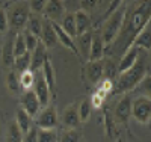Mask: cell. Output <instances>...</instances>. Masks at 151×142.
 <instances>
[{"label":"cell","mask_w":151,"mask_h":142,"mask_svg":"<svg viewBox=\"0 0 151 142\" xmlns=\"http://www.w3.org/2000/svg\"><path fill=\"white\" fill-rule=\"evenodd\" d=\"M85 80L89 86H97L103 80V61H95L91 62L88 61L85 63Z\"/></svg>","instance_id":"obj_7"},{"label":"cell","mask_w":151,"mask_h":142,"mask_svg":"<svg viewBox=\"0 0 151 142\" xmlns=\"http://www.w3.org/2000/svg\"><path fill=\"white\" fill-rule=\"evenodd\" d=\"M18 82H20V88H23L24 91H30L32 86L35 85V73H32L30 70L23 71L18 77Z\"/></svg>","instance_id":"obj_28"},{"label":"cell","mask_w":151,"mask_h":142,"mask_svg":"<svg viewBox=\"0 0 151 142\" xmlns=\"http://www.w3.org/2000/svg\"><path fill=\"white\" fill-rule=\"evenodd\" d=\"M132 117L136 123L148 125L151 120V100L148 95H139L132 100Z\"/></svg>","instance_id":"obj_5"},{"label":"cell","mask_w":151,"mask_h":142,"mask_svg":"<svg viewBox=\"0 0 151 142\" xmlns=\"http://www.w3.org/2000/svg\"><path fill=\"white\" fill-rule=\"evenodd\" d=\"M15 124L20 128V132L23 135H26L32 127V118L20 107V109H17V113H15Z\"/></svg>","instance_id":"obj_22"},{"label":"cell","mask_w":151,"mask_h":142,"mask_svg":"<svg viewBox=\"0 0 151 142\" xmlns=\"http://www.w3.org/2000/svg\"><path fill=\"white\" fill-rule=\"evenodd\" d=\"M58 125V110L55 106H47L35 117L36 128H56Z\"/></svg>","instance_id":"obj_6"},{"label":"cell","mask_w":151,"mask_h":142,"mask_svg":"<svg viewBox=\"0 0 151 142\" xmlns=\"http://www.w3.org/2000/svg\"><path fill=\"white\" fill-rule=\"evenodd\" d=\"M103 56H104V44L101 40V35H92V43H91L88 61H91V62L103 61Z\"/></svg>","instance_id":"obj_16"},{"label":"cell","mask_w":151,"mask_h":142,"mask_svg":"<svg viewBox=\"0 0 151 142\" xmlns=\"http://www.w3.org/2000/svg\"><path fill=\"white\" fill-rule=\"evenodd\" d=\"M74 20H76V33L82 35L86 30H89V24H91V18L88 15V12L79 9L74 12Z\"/></svg>","instance_id":"obj_19"},{"label":"cell","mask_w":151,"mask_h":142,"mask_svg":"<svg viewBox=\"0 0 151 142\" xmlns=\"http://www.w3.org/2000/svg\"><path fill=\"white\" fill-rule=\"evenodd\" d=\"M91 110H92V105H91L89 98H83L77 106V115H79L80 123H86L88 120H89Z\"/></svg>","instance_id":"obj_26"},{"label":"cell","mask_w":151,"mask_h":142,"mask_svg":"<svg viewBox=\"0 0 151 142\" xmlns=\"http://www.w3.org/2000/svg\"><path fill=\"white\" fill-rule=\"evenodd\" d=\"M30 15V9H29V3L24 2H18L9 9L8 14V27H11L14 32L21 30L23 27H26V23L29 20Z\"/></svg>","instance_id":"obj_4"},{"label":"cell","mask_w":151,"mask_h":142,"mask_svg":"<svg viewBox=\"0 0 151 142\" xmlns=\"http://www.w3.org/2000/svg\"><path fill=\"white\" fill-rule=\"evenodd\" d=\"M12 53H14V59L23 56L24 53H27L26 43H24V36L20 32L14 36V40H12Z\"/></svg>","instance_id":"obj_25"},{"label":"cell","mask_w":151,"mask_h":142,"mask_svg":"<svg viewBox=\"0 0 151 142\" xmlns=\"http://www.w3.org/2000/svg\"><path fill=\"white\" fill-rule=\"evenodd\" d=\"M42 79L45 82V85L50 89V94L55 95V88H56V77H55V68L52 65V61L47 56V59L44 61V65H42Z\"/></svg>","instance_id":"obj_17"},{"label":"cell","mask_w":151,"mask_h":142,"mask_svg":"<svg viewBox=\"0 0 151 142\" xmlns=\"http://www.w3.org/2000/svg\"><path fill=\"white\" fill-rule=\"evenodd\" d=\"M41 43L45 48H52L56 45V33L53 30V26L50 20H42V30H41Z\"/></svg>","instance_id":"obj_14"},{"label":"cell","mask_w":151,"mask_h":142,"mask_svg":"<svg viewBox=\"0 0 151 142\" xmlns=\"http://www.w3.org/2000/svg\"><path fill=\"white\" fill-rule=\"evenodd\" d=\"M45 47L42 45V43L40 41L36 45V48L30 53V71L32 73H36L40 71L44 65V61L47 59V53H45Z\"/></svg>","instance_id":"obj_13"},{"label":"cell","mask_w":151,"mask_h":142,"mask_svg":"<svg viewBox=\"0 0 151 142\" xmlns=\"http://www.w3.org/2000/svg\"><path fill=\"white\" fill-rule=\"evenodd\" d=\"M150 17H151V3H148V2L141 3L132 12V15L129 18V27H127L129 32H127V36H125V41H127L124 45L125 50L133 44L134 38L150 24Z\"/></svg>","instance_id":"obj_2"},{"label":"cell","mask_w":151,"mask_h":142,"mask_svg":"<svg viewBox=\"0 0 151 142\" xmlns=\"http://www.w3.org/2000/svg\"><path fill=\"white\" fill-rule=\"evenodd\" d=\"M80 120L77 115V103H73L71 106L65 107L64 113H62V124L68 128H76L79 125Z\"/></svg>","instance_id":"obj_18"},{"label":"cell","mask_w":151,"mask_h":142,"mask_svg":"<svg viewBox=\"0 0 151 142\" xmlns=\"http://www.w3.org/2000/svg\"><path fill=\"white\" fill-rule=\"evenodd\" d=\"M2 59H3V63L6 67H14V53H12V41L6 43L5 47H3V53H2Z\"/></svg>","instance_id":"obj_33"},{"label":"cell","mask_w":151,"mask_h":142,"mask_svg":"<svg viewBox=\"0 0 151 142\" xmlns=\"http://www.w3.org/2000/svg\"><path fill=\"white\" fill-rule=\"evenodd\" d=\"M127 14H129L127 6H124V3H121L110 15H107V20L103 26V32H101V40H103L104 47L110 45L118 38V35L121 33L124 27L125 20L129 17Z\"/></svg>","instance_id":"obj_3"},{"label":"cell","mask_w":151,"mask_h":142,"mask_svg":"<svg viewBox=\"0 0 151 142\" xmlns=\"http://www.w3.org/2000/svg\"><path fill=\"white\" fill-rule=\"evenodd\" d=\"M82 133L77 128H67L60 136V142H80Z\"/></svg>","instance_id":"obj_31"},{"label":"cell","mask_w":151,"mask_h":142,"mask_svg":"<svg viewBox=\"0 0 151 142\" xmlns=\"http://www.w3.org/2000/svg\"><path fill=\"white\" fill-rule=\"evenodd\" d=\"M132 45H136V47H139L141 50H144V51H148L150 48H151V35H150V29H148V26L147 27L137 35L136 38H134V41H133V44Z\"/></svg>","instance_id":"obj_24"},{"label":"cell","mask_w":151,"mask_h":142,"mask_svg":"<svg viewBox=\"0 0 151 142\" xmlns=\"http://www.w3.org/2000/svg\"><path fill=\"white\" fill-rule=\"evenodd\" d=\"M45 3H47V0H32V2L29 3V9L33 12V14L40 15L41 12H44Z\"/></svg>","instance_id":"obj_35"},{"label":"cell","mask_w":151,"mask_h":142,"mask_svg":"<svg viewBox=\"0 0 151 142\" xmlns=\"http://www.w3.org/2000/svg\"><path fill=\"white\" fill-rule=\"evenodd\" d=\"M36 142H58L56 128H38Z\"/></svg>","instance_id":"obj_27"},{"label":"cell","mask_w":151,"mask_h":142,"mask_svg":"<svg viewBox=\"0 0 151 142\" xmlns=\"http://www.w3.org/2000/svg\"><path fill=\"white\" fill-rule=\"evenodd\" d=\"M58 24L60 26V29L64 30L68 36H71L74 40V36L77 33H76V20H74L73 12H67V14H64L62 18H60V23H58Z\"/></svg>","instance_id":"obj_20"},{"label":"cell","mask_w":151,"mask_h":142,"mask_svg":"<svg viewBox=\"0 0 151 142\" xmlns=\"http://www.w3.org/2000/svg\"><path fill=\"white\" fill-rule=\"evenodd\" d=\"M52 26H53V30H55V33H56V40H58V43H60L65 48L71 50L74 55H77V56H79V53H77V45H76V43H74L73 38L68 36L64 30L60 29V26L58 24V21H55V23L52 21Z\"/></svg>","instance_id":"obj_15"},{"label":"cell","mask_w":151,"mask_h":142,"mask_svg":"<svg viewBox=\"0 0 151 142\" xmlns=\"http://www.w3.org/2000/svg\"><path fill=\"white\" fill-rule=\"evenodd\" d=\"M32 91L35 92L38 101H40V106H41V107H47L48 103H50V97H52V94H50V89H48V86L45 85V82H44L42 77H38V79H35V85H33Z\"/></svg>","instance_id":"obj_11"},{"label":"cell","mask_w":151,"mask_h":142,"mask_svg":"<svg viewBox=\"0 0 151 142\" xmlns=\"http://www.w3.org/2000/svg\"><path fill=\"white\" fill-rule=\"evenodd\" d=\"M64 3L60 0H47L45 3V8H44V12L42 14L45 15V20H50V21H56L59 18H62L64 15Z\"/></svg>","instance_id":"obj_12"},{"label":"cell","mask_w":151,"mask_h":142,"mask_svg":"<svg viewBox=\"0 0 151 142\" xmlns=\"http://www.w3.org/2000/svg\"><path fill=\"white\" fill-rule=\"evenodd\" d=\"M26 30L40 40L41 30H42V20H41V17L36 15V14H30L29 15V20L26 23Z\"/></svg>","instance_id":"obj_23"},{"label":"cell","mask_w":151,"mask_h":142,"mask_svg":"<svg viewBox=\"0 0 151 142\" xmlns=\"http://www.w3.org/2000/svg\"><path fill=\"white\" fill-rule=\"evenodd\" d=\"M80 5V9L88 12V11H91L95 8V5H98V2H95V0H82V2H79Z\"/></svg>","instance_id":"obj_39"},{"label":"cell","mask_w":151,"mask_h":142,"mask_svg":"<svg viewBox=\"0 0 151 142\" xmlns=\"http://www.w3.org/2000/svg\"><path fill=\"white\" fill-rule=\"evenodd\" d=\"M23 36H24V43H26V50L29 51V53H32V51L36 48L38 43H40V40H38L36 36H33L32 33H29L27 30L23 33Z\"/></svg>","instance_id":"obj_34"},{"label":"cell","mask_w":151,"mask_h":142,"mask_svg":"<svg viewBox=\"0 0 151 142\" xmlns=\"http://www.w3.org/2000/svg\"><path fill=\"white\" fill-rule=\"evenodd\" d=\"M130 117H132V97L129 94H124L115 107V118L118 123L125 124L129 123Z\"/></svg>","instance_id":"obj_10"},{"label":"cell","mask_w":151,"mask_h":142,"mask_svg":"<svg viewBox=\"0 0 151 142\" xmlns=\"http://www.w3.org/2000/svg\"><path fill=\"white\" fill-rule=\"evenodd\" d=\"M147 51H142L137 58L136 63L127 71L118 74L116 82H113V89L115 94H129L134 88L141 86L142 80L147 77V62H145V55Z\"/></svg>","instance_id":"obj_1"},{"label":"cell","mask_w":151,"mask_h":142,"mask_svg":"<svg viewBox=\"0 0 151 142\" xmlns=\"http://www.w3.org/2000/svg\"><path fill=\"white\" fill-rule=\"evenodd\" d=\"M6 88L12 92H18L20 89V82H18V76L15 73V70H11L6 76Z\"/></svg>","instance_id":"obj_32"},{"label":"cell","mask_w":151,"mask_h":142,"mask_svg":"<svg viewBox=\"0 0 151 142\" xmlns=\"http://www.w3.org/2000/svg\"><path fill=\"white\" fill-rule=\"evenodd\" d=\"M0 136H2V127H0Z\"/></svg>","instance_id":"obj_40"},{"label":"cell","mask_w":151,"mask_h":142,"mask_svg":"<svg viewBox=\"0 0 151 142\" xmlns=\"http://www.w3.org/2000/svg\"><path fill=\"white\" fill-rule=\"evenodd\" d=\"M20 103H21V109L26 112L29 117L33 120L38 113L41 110V106H40V101H38L35 92L32 91H24L20 97Z\"/></svg>","instance_id":"obj_8"},{"label":"cell","mask_w":151,"mask_h":142,"mask_svg":"<svg viewBox=\"0 0 151 142\" xmlns=\"http://www.w3.org/2000/svg\"><path fill=\"white\" fill-rule=\"evenodd\" d=\"M8 142H23V133L20 132V128L17 127L15 121H12L8 127V135H6Z\"/></svg>","instance_id":"obj_29"},{"label":"cell","mask_w":151,"mask_h":142,"mask_svg":"<svg viewBox=\"0 0 151 142\" xmlns=\"http://www.w3.org/2000/svg\"><path fill=\"white\" fill-rule=\"evenodd\" d=\"M36 132H38V128L32 125L30 130L26 135H23V142H36Z\"/></svg>","instance_id":"obj_38"},{"label":"cell","mask_w":151,"mask_h":142,"mask_svg":"<svg viewBox=\"0 0 151 142\" xmlns=\"http://www.w3.org/2000/svg\"><path fill=\"white\" fill-rule=\"evenodd\" d=\"M92 32L86 30L85 33L79 35V47H77V53H80L86 61L89 56V48H91V43H92Z\"/></svg>","instance_id":"obj_21"},{"label":"cell","mask_w":151,"mask_h":142,"mask_svg":"<svg viewBox=\"0 0 151 142\" xmlns=\"http://www.w3.org/2000/svg\"><path fill=\"white\" fill-rule=\"evenodd\" d=\"M142 51L144 50H141L139 47H136V45H130L127 50H125L122 58H121V61H119V63H118V74L130 70L136 63L137 58H139V55L142 53Z\"/></svg>","instance_id":"obj_9"},{"label":"cell","mask_w":151,"mask_h":142,"mask_svg":"<svg viewBox=\"0 0 151 142\" xmlns=\"http://www.w3.org/2000/svg\"><path fill=\"white\" fill-rule=\"evenodd\" d=\"M14 67L18 71H21V73L30 70V53H29V51H27V53H24L23 56L14 59Z\"/></svg>","instance_id":"obj_30"},{"label":"cell","mask_w":151,"mask_h":142,"mask_svg":"<svg viewBox=\"0 0 151 142\" xmlns=\"http://www.w3.org/2000/svg\"><path fill=\"white\" fill-rule=\"evenodd\" d=\"M104 97H106V94H104L103 91H97V92H95V94L89 98V101H91L92 107H100V106H101V103H103Z\"/></svg>","instance_id":"obj_36"},{"label":"cell","mask_w":151,"mask_h":142,"mask_svg":"<svg viewBox=\"0 0 151 142\" xmlns=\"http://www.w3.org/2000/svg\"><path fill=\"white\" fill-rule=\"evenodd\" d=\"M8 30V14L3 8H0V32Z\"/></svg>","instance_id":"obj_37"}]
</instances>
